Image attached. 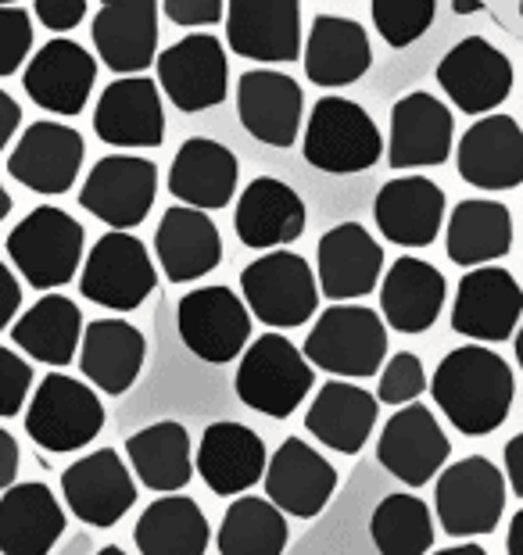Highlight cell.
Here are the masks:
<instances>
[{"label": "cell", "mask_w": 523, "mask_h": 555, "mask_svg": "<svg viewBox=\"0 0 523 555\" xmlns=\"http://www.w3.org/2000/svg\"><path fill=\"white\" fill-rule=\"evenodd\" d=\"M154 287L158 276H154L151 251L133 233H104L82 262L79 294L101 309L133 312L151 298Z\"/></svg>", "instance_id": "9"}, {"label": "cell", "mask_w": 523, "mask_h": 555, "mask_svg": "<svg viewBox=\"0 0 523 555\" xmlns=\"http://www.w3.org/2000/svg\"><path fill=\"white\" fill-rule=\"evenodd\" d=\"M431 555H487L481 545H473V541H467V545H451V548H442V552H431Z\"/></svg>", "instance_id": "54"}, {"label": "cell", "mask_w": 523, "mask_h": 555, "mask_svg": "<svg viewBox=\"0 0 523 555\" xmlns=\"http://www.w3.org/2000/svg\"><path fill=\"white\" fill-rule=\"evenodd\" d=\"M87 0H37L29 15L40 22L43 29L51 33H68L76 29L82 18H87Z\"/></svg>", "instance_id": "48"}, {"label": "cell", "mask_w": 523, "mask_h": 555, "mask_svg": "<svg viewBox=\"0 0 523 555\" xmlns=\"http://www.w3.org/2000/svg\"><path fill=\"white\" fill-rule=\"evenodd\" d=\"M370 538L380 555H426L434 548V516L416 494H387L370 516Z\"/></svg>", "instance_id": "42"}, {"label": "cell", "mask_w": 523, "mask_h": 555, "mask_svg": "<svg viewBox=\"0 0 523 555\" xmlns=\"http://www.w3.org/2000/svg\"><path fill=\"white\" fill-rule=\"evenodd\" d=\"M126 459H129V474L158 494H180L190 483V477H194L190 434L176 420H158L144 430L129 434Z\"/></svg>", "instance_id": "39"}, {"label": "cell", "mask_w": 523, "mask_h": 555, "mask_svg": "<svg viewBox=\"0 0 523 555\" xmlns=\"http://www.w3.org/2000/svg\"><path fill=\"white\" fill-rule=\"evenodd\" d=\"M423 391H426L423 359H420V356H412V351H398V356H391V362L384 365V373H380L377 401H384V405L406 409V405H412V401L420 398Z\"/></svg>", "instance_id": "44"}, {"label": "cell", "mask_w": 523, "mask_h": 555, "mask_svg": "<svg viewBox=\"0 0 523 555\" xmlns=\"http://www.w3.org/2000/svg\"><path fill=\"white\" fill-rule=\"evenodd\" d=\"M104 430V405L90 384L47 373L26 405L29 441L51 455L79 452Z\"/></svg>", "instance_id": "6"}, {"label": "cell", "mask_w": 523, "mask_h": 555, "mask_svg": "<svg viewBox=\"0 0 523 555\" xmlns=\"http://www.w3.org/2000/svg\"><path fill=\"white\" fill-rule=\"evenodd\" d=\"M305 115V93L298 79L272 73V68H252L237 82V119L258 144L294 147Z\"/></svg>", "instance_id": "24"}, {"label": "cell", "mask_w": 523, "mask_h": 555, "mask_svg": "<svg viewBox=\"0 0 523 555\" xmlns=\"http://www.w3.org/2000/svg\"><path fill=\"white\" fill-rule=\"evenodd\" d=\"M18 126H22V104L11 98L4 87H0V155L8 151L11 137L18 133Z\"/></svg>", "instance_id": "51"}, {"label": "cell", "mask_w": 523, "mask_h": 555, "mask_svg": "<svg viewBox=\"0 0 523 555\" xmlns=\"http://www.w3.org/2000/svg\"><path fill=\"white\" fill-rule=\"evenodd\" d=\"M520 15H523V4H520Z\"/></svg>", "instance_id": "59"}, {"label": "cell", "mask_w": 523, "mask_h": 555, "mask_svg": "<svg viewBox=\"0 0 523 555\" xmlns=\"http://www.w3.org/2000/svg\"><path fill=\"white\" fill-rule=\"evenodd\" d=\"M523 287L502 266L470 269L451 301V330L481 345H502L520 330Z\"/></svg>", "instance_id": "13"}, {"label": "cell", "mask_w": 523, "mask_h": 555, "mask_svg": "<svg viewBox=\"0 0 523 555\" xmlns=\"http://www.w3.org/2000/svg\"><path fill=\"white\" fill-rule=\"evenodd\" d=\"M226 43L233 54L266 65L298 62L302 4L294 0H230L226 4Z\"/></svg>", "instance_id": "18"}, {"label": "cell", "mask_w": 523, "mask_h": 555, "mask_svg": "<svg viewBox=\"0 0 523 555\" xmlns=\"http://www.w3.org/2000/svg\"><path fill=\"white\" fill-rule=\"evenodd\" d=\"M445 298L448 283L442 269H434L423 258L401 255L391 262L384 287H380V309H384L380 319L398 334H426L442 315Z\"/></svg>", "instance_id": "32"}, {"label": "cell", "mask_w": 523, "mask_h": 555, "mask_svg": "<svg viewBox=\"0 0 523 555\" xmlns=\"http://www.w3.org/2000/svg\"><path fill=\"white\" fill-rule=\"evenodd\" d=\"M11 340L15 348L26 351V359L43 365L76 362L79 340H82V312L65 294H43L37 305H29L15 323H11Z\"/></svg>", "instance_id": "38"}, {"label": "cell", "mask_w": 523, "mask_h": 555, "mask_svg": "<svg viewBox=\"0 0 523 555\" xmlns=\"http://www.w3.org/2000/svg\"><path fill=\"white\" fill-rule=\"evenodd\" d=\"M87 140L54 119L29 122L8 155V176L33 194H68L79 180Z\"/></svg>", "instance_id": "14"}, {"label": "cell", "mask_w": 523, "mask_h": 555, "mask_svg": "<svg viewBox=\"0 0 523 555\" xmlns=\"http://www.w3.org/2000/svg\"><path fill=\"white\" fill-rule=\"evenodd\" d=\"M208 541V519L187 494L154 499L133 527V545L140 555H205Z\"/></svg>", "instance_id": "40"}, {"label": "cell", "mask_w": 523, "mask_h": 555, "mask_svg": "<svg viewBox=\"0 0 523 555\" xmlns=\"http://www.w3.org/2000/svg\"><path fill=\"white\" fill-rule=\"evenodd\" d=\"M33 51V15L18 4H0V79L15 76Z\"/></svg>", "instance_id": "45"}, {"label": "cell", "mask_w": 523, "mask_h": 555, "mask_svg": "<svg viewBox=\"0 0 523 555\" xmlns=\"http://www.w3.org/2000/svg\"><path fill=\"white\" fill-rule=\"evenodd\" d=\"M302 356L308 365L344 380H366L377 376L387 359V326L380 312L366 305H330L305 337Z\"/></svg>", "instance_id": "3"}, {"label": "cell", "mask_w": 523, "mask_h": 555, "mask_svg": "<svg viewBox=\"0 0 523 555\" xmlns=\"http://www.w3.org/2000/svg\"><path fill=\"white\" fill-rule=\"evenodd\" d=\"M305 76L323 90L352 87L373 65V47L359 22L341 15H319L302 43Z\"/></svg>", "instance_id": "35"}, {"label": "cell", "mask_w": 523, "mask_h": 555, "mask_svg": "<svg viewBox=\"0 0 523 555\" xmlns=\"http://www.w3.org/2000/svg\"><path fill=\"white\" fill-rule=\"evenodd\" d=\"M305 162L319 172L352 176L373 169L384 155V140L373 122V115L348 98H319L312 115H308Z\"/></svg>", "instance_id": "4"}, {"label": "cell", "mask_w": 523, "mask_h": 555, "mask_svg": "<svg viewBox=\"0 0 523 555\" xmlns=\"http://www.w3.org/2000/svg\"><path fill=\"white\" fill-rule=\"evenodd\" d=\"M288 541V516L258 494H241L233 505H226L216 534L219 555H283Z\"/></svg>", "instance_id": "41"}, {"label": "cell", "mask_w": 523, "mask_h": 555, "mask_svg": "<svg viewBox=\"0 0 523 555\" xmlns=\"http://www.w3.org/2000/svg\"><path fill=\"white\" fill-rule=\"evenodd\" d=\"M451 133H456V119H451L448 104L426 90H412L391 108L387 165L398 172L442 165L451 155Z\"/></svg>", "instance_id": "23"}, {"label": "cell", "mask_w": 523, "mask_h": 555, "mask_svg": "<svg viewBox=\"0 0 523 555\" xmlns=\"http://www.w3.org/2000/svg\"><path fill=\"white\" fill-rule=\"evenodd\" d=\"M266 466H269L266 444L244 423L219 420L201 434L194 469L208 483V491L219 494V499H237L247 488H255L266 477Z\"/></svg>", "instance_id": "26"}, {"label": "cell", "mask_w": 523, "mask_h": 555, "mask_svg": "<svg viewBox=\"0 0 523 555\" xmlns=\"http://www.w3.org/2000/svg\"><path fill=\"white\" fill-rule=\"evenodd\" d=\"M437 82L459 112L487 115L513 93V62L484 37H467L437 62Z\"/></svg>", "instance_id": "20"}, {"label": "cell", "mask_w": 523, "mask_h": 555, "mask_svg": "<svg viewBox=\"0 0 523 555\" xmlns=\"http://www.w3.org/2000/svg\"><path fill=\"white\" fill-rule=\"evenodd\" d=\"M233 230L244 247L269 255V247H288L305 233V201L277 176H255L237 201Z\"/></svg>", "instance_id": "28"}, {"label": "cell", "mask_w": 523, "mask_h": 555, "mask_svg": "<svg viewBox=\"0 0 523 555\" xmlns=\"http://www.w3.org/2000/svg\"><path fill=\"white\" fill-rule=\"evenodd\" d=\"M262 480H266V499L294 519H316L337 491L334 463L302 437H288L272 452Z\"/></svg>", "instance_id": "19"}, {"label": "cell", "mask_w": 523, "mask_h": 555, "mask_svg": "<svg viewBox=\"0 0 523 555\" xmlns=\"http://www.w3.org/2000/svg\"><path fill=\"white\" fill-rule=\"evenodd\" d=\"M62 494L79 524L109 530L137 505V480L115 448H98L65 469Z\"/></svg>", "instance_id": "15"}, {"label": "cell", "mask_w": 523, "mask_h": 555, "mask_svg": "<svg viewBox=\"0 0 523 555\" xmlns=\"http://www.w3.org/2000/svg\"><path fill=\"white\" fill-rule=\"evenodd\" d=\"M148 359L144 334L126 319H93L82 326L79 340V370L104 395H126L137 384Z\"/></svg>", "instance_id": "30"}, {"label": "cell", "mask_w": 523, "mask_h": 555, "mask_svg": "<svg viewBox=\"0 0 523 555\" xmlns=\"http://www.w3.org/2000/svg\"><path fill=\"white\" fill-rule=\"evenodd\" d=\"M502 459H506V474H502V477H506V483H509V488H513L516 499H523V434L509 437Z\"/></svg>", "instance_id": "52"}, {"label": "cell", "mask_w": 523, "mask_h": 555, "mask_svg": "<svg viewBox=\"0 0 523 555\" xmlns=\"http://www.w3.org/2000/svg\"><path fill=\"white\" fill-rule=\"evenodd\" d=\"M431 395L442 416L459 434L484 437L509 420L516 380L498 351L484 345H462L437 362Z\"/></svg>", "instance_id": "1"}, {"label": "cell", "mask_w": 523, "mask_h": 555, "mask_svg": "<svg viewBox=\"0 0 523 555\" xmlns=\"http://www.w3.org/2000/svg\"><path fill=\"white\" fill-rule=\"evenodd\" d=\"M11 208H15V201H11V194L4 191V180H0V222L11 216Z\"/></svg>", "instance_id": "56"}, {"label": "cell", "mask_w": 523, "mask_h": 555, "mask_svg": "<svg viewBox=\"0 0 523 555\" xmlns=\"http://www.w3.org/2000/svg\"><path fill=\"white\" fill-rule=\"evenodd\" d=\"M451 444L434 412L412 401V405L398 409L395 416L384 423L377 441V463L387 469L391 477L409 483V488H423L431 483L442 466L448 463Z\"/></svg>", "instance_id": "16"}, {"label": "cell", "mask_w": 523, "mask_h": 555, "mask_svg": "<svg viewBox=\"0 0 523 555\" xmlns=\"http://www.w3.org/2000/svg\"><path fill=\"white\" fill-rule=\"evenodd\" d=\"M18 305H22V283L11 269L0 262V334L15 323L18 315Z\"/></svg>", "instance_id": "49"}, {"label": "cell", "mask_w": 523, "mask_h": 555, "mask_svg": "<svg viewBox=\"0 0 523 555\" xmlns=\"http://www.w3.org/2000/svg\"><path fill=\"white\" fill-rule=\"evenodd\" d=\"M370 15H373L377 33L384 37V43L401 51V47L416 43L434 26L437 4L434 0H373Z\"/></svg>", "instance_id": "43"}, {"label": "cell", "mask_w": 523, "mask_h": 555, "mask_svg": "<svg viewBox=\"0 0 523 555\" xmlns=\"http://www.w3.org/2000/svg\"><path fill=\"white\" fill-rule=\"evenodd\" d=\"M33 395V365L0 345V420L18 416Z\"/></svg>", "instance_id": "46"}, {"label": "cell", "mask_w": 523, "mask_h": 555, "mask_svg": "<svg viewBox=\"0 0 523 555\" xmlns=\"http://www.w3.org/2000/svg\"><path fill=\"white\" fill-rule=\"evenodd\" d=\"M18 466H22V452H18V441L15 434L8 427H0V491L15 488V477H18Z\"/></svg>", "instance_id": "50"}, {"label": "cell", "mask_w": 523, "mask_h": 555, "mask_svg": "<svg viewBox=\"0 0 523 555\" xmlns=\"http://www.w3.org/2000/svg\"><path fill=\"white\" fill-rule=\"evenodd\" d=\"M384 273V247L362 222H341L316 244V287L330 301H355L377 291Z\"/></svg>", "instance_id": "21"}, {"label": "cell", "mask_w": 523, "mask_h": 555, "mask_svg": "<svg viewBox=\"0 0 523 555\" xmlns=\"http://www.w3.org/2000/svg\"><path fill=\"white\" fill-rule=\"evenodd\" d=\"M169 194L183 208L216 211L237 194V155L219 140L190 137L180 144L169 169Z\"/></svg>", "instance_id": "34"}, {"label": "cell", "mask_w": 523, "mask_h": 555, "mask_svg": "<svg viewBox=\"0 0 523 555\" xmlns=\"http://www.w3.org/2000/svg\"><path fill=\"white\" fill-rule=\"evenodd\" d=\"M445 251L467 273L506 258L513 251V216H509V208L492 197L459 201L448 216Z\"/></svg>", "instance_id": "37"}, {"label": "cell", "mask_w": 523, "mask_h": 555, "mask_svg": "<svg viewBox=\"0 0 523 555\" xmlns=\"http://www.w3.org/2000/svg\"><path fill=\"white\" fill-rule=\"evenodd\" d=\"M82 244H87V230L79 219L65 208L40 205L8 233L4 247L18 276H26L33 291L51 294L79 273Z\"/></svg>", "instance_id": "2"}, {"label": "cell", "mask_w": 523, "mask_h": 555, "mask_svg": "<svg viewBox=\"0 0 523 555\" xmlns=\"http://www.w3.org/2000/svg\"><path fill=\"white\" fill-rule=\"evenodd\" d=\"M312 384V365L283 334H262L241 356V370L233 376L237 398L269 420L294 416Z\"/></svg>", "instance_id": "5"}, {"label": "cell", "mask_w": 523, "mask_h": 555, "mask_svg": "<svg viewBox=\"0 0 523 555\" xmlns=\"http://www.w3.org/2000/svg\"><path fill=\"white\" fill-rule=\"evenodd\" d=\"M65 509L40 480L0 494V555H51L65 534Z\"/></svg>", "instance_id": "31"}, {"label": "cell", "mask_w": 523, "mask_h": 555, "mask_svg": "<svg viewBox=\"0 0 523 555\" xmlns=\"http://www.w3.org/2000/svg\"><path fill=\"white\" fill-rule=\"evenodd\" d=\"M93 555H129L126 548H118V545H104L101 552H93Z\"/></svg>", "instance_id": "58"}, {"label": "cell", "mask_w": 523, "mask_h": 555, "mask_svg": "<svg viewBox=\"0 0 523 555\" xmlns=\"http://www.w3.org/2000/svg\"><path fill=\"white\" fill-rule=\"evenodd\" d=\"M434 509L448 538L492 534L506 513V477L492 459L467 455L442 469L434 488Z\"/></svg>", "instance_id": "8"}, {"label": "cell", "mask_w": 523, "mask_h": 555, "mask_svg": "<svg viewBox=\"0 0 523 555\" xmlns=\"http://www.w3.org/2000/svg\"><path fill=\"white\" fill-rule=\"evenodd\" d=\"M481 8H484L481 0H456V4H451L456 15H473V11H481Z\"/></svg>", "instance_id": "55"}, {"label": "cell", "mask_w": 523, "mask_h": 555, "mask_svg": "<svg viewBox=\"0 0 523 555\" xmlns=\"http://www.w3.org/2000/svg\"><path fill=\"white\" fill-rule=\"evenodd\" d=\"M176 326H180V340L190 356L212 365H226L247 348L252 312L230 287L216 283V287L183 294L180 309H176Z\"/></svg>", "instance_id": "11"}, {"label": "cell", "mask_w": 523, "mask_h": 555, "mask_svg": "<svg viewBox=\"0 0 523 555\" xmlns=\"http://www.w3.org/2000/svg\"><path fill=\"white\" fill-rule=\"evenodd\" d=\"M158 194V165L140 155L101 158L82 180L79 205L112 233H129L148 219Z\"/></svg>", "instance_id": "10"}, {"label": "cell", "mask_w": 523, "mask_h": 555, "mask_svg": "<svg viewBox=\"0 0 523 555\" xmlns=\"http://www.w3.org/2000/svg\"><path fill=\"white\" fill-rule=\"evenodd\" d=\"M506 552L509 555H523V509L509 519V534H506Z\"/></svg>", "instance_id": "53"}, {"label": "cell", "mask_w": 523, "mask_h": 555, "mask_svg": "<svg viewBox=\"0 0 523 555\" xmlns=\"http://www.w3.org/2000/svg\"><path fill=\"white\" fill-rule=\"evenodd\" d=\"M380 401L362 391L359 384L330 380L316 391L312 405L305 412V430L323 448H334L341 455H359L377 427Z\"/></svg>", "instance_id": "36"}, {"label": "cell", "mask_w": 523, "mask_h": 555, "mask_svg": "<svg viewBox=\"0 0 523 555\" xmlns=\"http://www.w3.org/2000/svg\"><path fill=\"white\" fill-rule=\"evenodd\" d=\"M373 219L384 241L398 247H426L442 233L445 191L426 176H398L377 191Z\"/></svg>", "instance_id": "29"}, {"label": "cell", "mask_w": 523, "mask_h": 555, "mask_svg": "<svg viewBox=\"0 0 523 555\" xmlns=\"http://www.w3.org/2000/svg\"><path fill=\"white\" fill-rule=\"evenodd\" d=\"M154 68H158V87L165 90V98L183 115L216 108L226 98V87H230L226 51L212 33H194V37L165 47L154 57Z\"/></svg>", "instance_id": "12"}, {"label": "cell", "mask_w": 523, "mask_h": 555, "mask_svg": "<svg viewBox=\"0 0 523 555\" xmlns=\"http://www.w3.org/2000/svg\"><path fill=\"white\" fill-rule=\"evenodd\" d=\"M158 15L154 0H112L101 4L90 22V37L98 57L118 76H137L154 65L158 47Z\"/></svg>", "instance_id": "27"}, {"label": "cell", "mask_w": 523, "mask_h": 555, "mask_svg": "<svg viewBox=\"0 0 523 555\" xmlns=\"http://www.w3.org/2000/svg\"><path fill=\"white\" fill-rule=\"evenodd\" d=\"M93 133L112 147H162L165 108L158 82L148 76L109 82L93 108Z\"/></svg>", "instance_id": "22"}, {"label": "cell", "mask_w": 523, "mask_h": 555, "mask_svg": "<svg viewBox=\"0 0 523 555\" xmlns=\"http://www.w3.org/2000/svg\"><path fill=\"white\" fill-rule=\"evenodd\" d=\"M244 305L272 330L302 326L319 309V287L312 266L294 251L258 255L241 273Z\"/></svg>", "instance_id": "7"}, {"label": "cell", "mask_w": 523, "mask_h": 555, "mask_svg": "<svg viewBox=\"0 0 523 555\" xmlns=\"http://www.w3.org/2000/svg\"><path fill=\"white\" fill-rule=\"evenodd\" d=\"M154 255H158L162 273L173 283L208 276L222 262V237L216 219L183 205L165 208L158 230H154Z\"/></svg>", "instance_id": "33"}, {"label": "cell", "mask_w": 523, "mask_h": 555, "mask_svg": "<svg viewBox=\"0 0 523 555\" xmlns=\"http://www.w3.org/2000/svg\"><path fill=\"white\" fill-rule=\"evenodd\" d=\"M158 8L176 26H216L226 18L222 0H165Z\"/></svg>", "instance_id": "47"}, {"label": "cell", "mask_w": 523, "mask_h": 555, "mask_svg": "<svg viewBox=\"0 0 523 555\" xmlns=\"http://www.w3.org/2000/svg\"><path fill=\"white\" fill-rule=\"evenodd\" d=\"M93 82H98V57L76 40H47L37 54L29 57L22 87L37 108L51 115L73 119L87 108Z\"/></svg>", "instance_id": "17"}, {"label": "cell", "mask_w": 523, "mask_h": 555, "mask_svg": "<svg viewBox=\"0 0 523 555\" xmlns=\"http://www.w3.org/2000/svg\"><path fill=\"white\" fill-rule=\"evenodd\" d=\"M513 348H516V362H520V373H523V326L513 334Z\"/></svg>", "instance_id": "57"}, {"label": "cell", "mask_w": 523, "mask_h": 555, "mask_svg": "<svg viewBox=\"0 0 523 555\" xmlns=\"http://www.w3.org/2000/svg\"><path fill=\"white\" fill-rule=\"evenodd\" d=\"M459 176L473 191H513L523 183V129L513 115H484L459 140Z\"/></svg>", "instance_id": "25"}]
</instances>
